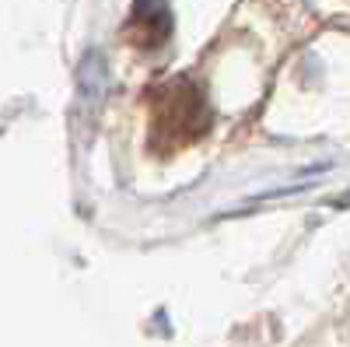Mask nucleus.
Wrapping results in <instances>:
<instances>
[{
	"instance_id": "nucleus-1",
	"label": "nucleus",
	"mask_w": 350,
	"mask_h": 347,
	"mask_svg": "<svg viewBox=\"0 0 350 347\" xmlns=\"http://www.w3.org/2000/svg\"><path fill=\"white\" fill-rule=\"evenodd\" d=\"M211 127V109L203 99L200 84L189 77H175L161 84L154 95V137L168 144H189L203 137V130Z\"/></svg>"
},
{
	"instance_id": "nucleus-2",
	"label": "nucleus",
	"mask_w": 350,
	"mask_h": 347,
	"mask_svg": "<svg viewBox=\"0 0 350 347\" xmlns=\"http://www.w3.org/2000/svg\"><path fill=\"white\" fill-rule=\"evenodd\" d=\"M172 32V11L165 0H133L130 25H126V39L140 49L161 46Z\"/></svg>"
}]
</instances>
